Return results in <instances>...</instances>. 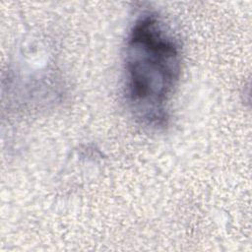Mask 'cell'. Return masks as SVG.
<instances>
[{
	"label": "cell",
	"mask_w": 252,
	"mask_h": 252,
	"mask_svg": "<svg viewBox=\"0 0 252 252\" xmlns=\"http://www.w3.org/2000/svg\"><path fill=\"white\" fill-rule=\"evenodd\" d=\"M180 72L181 47L170 27L156 12L141 13L126 40L125 88L129 106L142 124L166 125Z\"/></svg>",
	"instance_id": "cell-1"
}]
</instances>
